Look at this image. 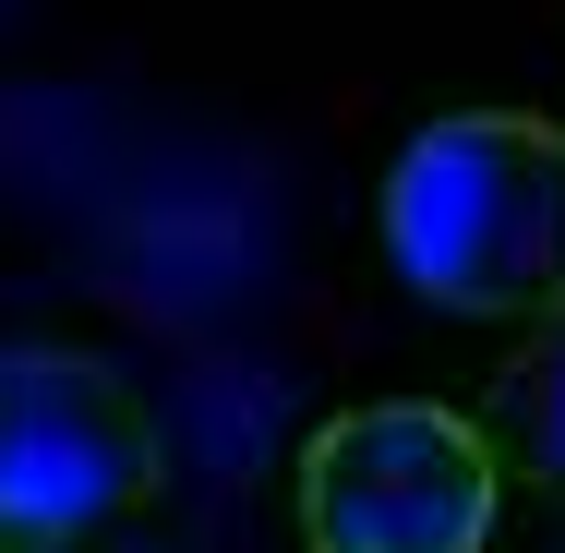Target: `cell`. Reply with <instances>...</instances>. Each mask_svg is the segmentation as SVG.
<instances>
[{"label":"cell","instance_id":"obj_1","mask_svg":"<svg viewBox=\"0 0 565 553\" xmlns=\"http://www.w3.org/2000/svg\"><path fill=\"white\" fill-rule=\"evenodd\" d=\"M385 265L409 301L469 326L565 313V120L542 109H446L385 169Z\"/></svg>","mask_w":565,"mask_h":553},{"label":"cell","instance_id":"obj_6","mask_svg":"<svg viewBox=\"0 0 565 553\" xmlns=\"http://www.w3.org/2000/svg\"><path fill=\"white\" fill-rule=\"evenodd\" d=\"M0 553H12V542H0Z\"/></svg>","mask_w":565,"mask_h":553},{"label":"cell","instance_id":"obj_5","mask_svg":"<svg viewBox=\"0 0 565 553\" xmlns=\"http://www.w3.org/2000/svg\"><path fill=\"white\" fill-rule=\"evenodd\" d=\"M554 553H565V530H554Z\"/></svg>","mask_w":565,"mask_h":553},{"label":"cell","instance_id":"obj_4","mask_svg":"<svg viewBox=\"0 0 565 553\" xmlns=\"http://www.w3.org/2000/svg\"><path fill=\"white\" fill-rule=\"evenodd\" d=\"M493 457L505 469H530L542 493L565 506V313L554 326H518V361L493 373Z\"/></svg>","mask_w":565,"mask_h":553},{"label":"cell","instance_id":"obj_2","mask_svg":"<svg viewBox=\"0 0 565 553\" xmlns=\"http://www.w3.org/2000/svg\"><path fill=\"white\" fill-rule=\"evenodd\" d=\"M505 457L446 397H361L301 445V553H481Z\"/></svg>","mask_w":565,"mask_h":553},{"label":"cell","instance_id":"obj_3","mask_svg":"<svg viewBox=\"0 0 565 553\" xmlns=\"http://www.w3.org/2000/svg\"><path fill=\"white\" fill-rule=\"evenodd\" d=\"M157 493V410L97 349H0V542L97 553Z\"/></svg>","mask_w":565,"mask_h":553}]
</instances>
